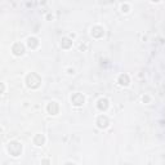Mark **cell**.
<instances>
[{
    "label": "cell",
    "mask_w": 165,
    "mask_h": 165,
    "mask_svg": "<svg viewBox=\"0 0 165 165\" xmlns=\"http://www.w3.org/2000/svg\"><path fill=\"white\" fill-rule=\"evenodd\" d=\"M26 82H27V87H29V88H31V89H35V88H38V87L40 85L41 79H40V76L38 75V74L31 72L30 75H27Z\"/></svg>",
    "instance_id": "1"
},
{
    "label": "cell",
    "mask_w": 165,
    "mask_h": 165,
    "mask_svg": "<svg viewBox=\"0 0 165 165\" xmlns=\"http://www.w3.org/2000/svg\"><path fill=\"white\" fill-rule=\"evenodd\" d=\"M7 148H8V152H9L12 156H14V158L20 156L21 152H22V145L18 143V142H16V141L9 142L7 146Z\"/></svg>",
    "instance_id": "2"
},
{
    "label": "cell",
    "mask_w": 165,
    "mask_h": 165,
    "mask_svg": "<svg viewBox=\"0 0 165 165\" xmlns=\"http://www.w3.org/2000/svg\"><path fill=\"white\" fill-rule=\"evenodd\" d=\"M71 102H72L74 106H81V104H84V102H85V98L80 93H75V94L71 97Z\"/></svg>",
    "instance_id": "3"
},
{
    "label": "cell",
    "mask_w": 165,
    "mask_h": 165,
    "mask_svg": "<svg viewBox=\"0 0 165 165\" xmlns=\"http://www.w3.org/2000/svg\"><path fill=\"white\" fill-rule=\"evenodd\" d=\"M90 34H92L93 38L100 39V38H102L104 35V30H103V27H101V26H94L92 29V31H90Z\"/></svg>",
    "instance_id": "4"
},
{
    "label": "cell",
    "mask_w": 165,
    "mask_h": 165,
    "mask_svg": "<svg viewBox=\"0 0 165 165\" xmlns=\"http://www.w3.org/2000/svg\"><path fill=\"white\" fill-rule=\"evenodd\" d=\"M12 52L13 54H16V56H22L25 52V46L22 45L21 43H16L14 45L12 46Z\"/></svg>",
    "instance_id": "5"
},
{
    "label": "cell",
    "mask_w": 165,
    "mask_h": 165,
    "mask_svg": "<svg viewBox=\"0 0 165 165\" xmlns=\"http://www.w3.org/2000/svg\"><path fill=\"white\" fill-rule=\"evenodd\" d=\"M97 124H98V126H100L101 129L107 128V126H108V124H110V121H108V117H107V116H104V115H101V116L97 119Z\"/></svg>",
    "instance_id": "6"
},
{
    "label": "cell",
    "mask_w": 165,
    "mask_h": 165,
    "mask_svg": "<svg viewBox=\"0 0 165 165\" xmlns=\"http://www.w3.org/2000/svg\"><path fill=\"white\" fill-rule=\"evenodd\" d=\"M46 110H48V112L50 115H57L59 112L58 103H57V102H50L48 104V107H46Z\"/></svg>",
    "instance_id": "7"
},
{
    "label": "cell",
    "mask_w": 165,
    "mask_h": 165,
    "mask_svg": "<svg viewBox=\"0 0 165 165\" xmlns=\"http://www.w3.org/2000/svg\"><path fill=\"white\" fill-rule=\"evenodd\" d=\"M97 107L101 110V111H106V110L108 108V101H107L106 98H101L97 103Z\"/></svg>",
    "instance_id": "8"
},
{
    "label": "cell",
    "mask_w": 165,
    "mask_h": 165,
    "mask_svg": "<svg viewBox=\"0 0 165 165\" xmlns=\"http://www.w3.org/2000/svg\"><path fill=\"white\" fill-rule=\"evenodd\" d=\"M27 45H29L31 49H36L38 46H39V40H38L36 38H29V40H27Z\"/></svg>",
    "instance_id": "9"
},
{
    "label": "cell",
    "mask_w": 165,
    "mask_h": 165,
    "mask_svg": "<svg viewBox=\"0 0 165 165\" xmlns=\"http://www.w3.org/2000/svg\"><path fill=\"white\" fill-rule=\"evenodd\" d=\"M129 76L126 75V74H123V75L119 76V84L123 85V87H126V85H129Z\"/></svg>",
    "instance_id": "10"
},
{
    "label": "cell",
    "mask_w": 165,
    "mask_h": 165,
    "mask_svg": "<svg viewBox=\"0 0 165 165\" xmlns=\"http://www.w3.org/2000/svg\"><path fill=\"white\" fill-rule=\"evenodd\" d=\"M45 142V138H44V136L43 134H38V136H35V138H34V143L36 145V146H41Z\"/></svg>",
    "instance_id": "11"
},
{
    "label": "cell",
    "mask_w": 165,
    "mask_h": 165,
    "mask_svg": "<svg viewBox=\"0 0 165 165\" xmlns=\"http://www.w3.org/2000/svg\"><path fill=\"white\" fill-rule=\"evenodd\" d=\"M61 45H62V48L68 49V48H71V46H72V41H71L70 39H67V38H63Z\"/></svg>",
    "instance_id": "12"
},
{
    "label": "cell",
    "mask_w": 165,
    "mask_h": 165,
    "mask_svg": "<svg viewBox=\"0 0 165 165\" xmlns=\"http://www.w3.org/2000/svg\"><path fill=\"white\" fill-rule=\"evenodd\" d=\"M121 10H123L124 13H128V12H129V5H128V4L123 5V7H121Z\"/></svg>",
    "instance_id": "13"
},
{
    "label": "cell",
    "mask_w": 165,
    "mask_h": 165,
    "mask_svg": "<svg viewBox=\"0 0 165 165\" xmlns=\"http://www.w3.org/2000/svg\"><path fill=\"white\" fill-rule=\"evenodd\" d=\"M143 101H146V102H147V101H150V98H148V97H143Z\"/></svg>",
    "instance_id": "14"
},
{
    "label": "cell",
    "mask_w": 165,
    "mask_h": 165,
    "mask_svg": "<svg viewBox=\"0 0 165 165\" xmlns=\"http://www.w3.org/2000/svg\"><path fill=\"white\" fill-rule=\"evenodd\" d=\"M152 1H155V3H158V1H160V0H152Z\"/></svg>",
    "instance_id": "15"
}]
</instances>
